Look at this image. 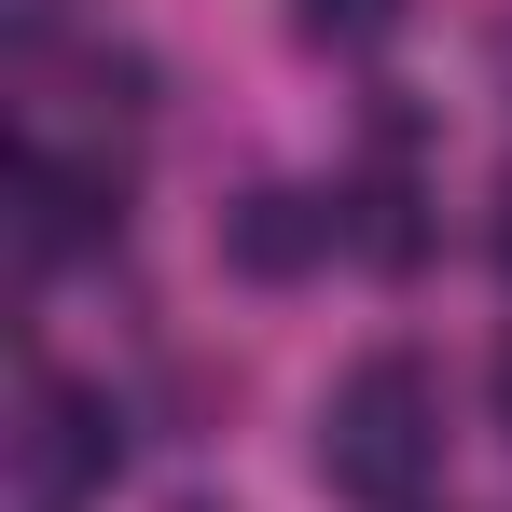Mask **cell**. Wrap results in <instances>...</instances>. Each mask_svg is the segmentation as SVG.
<instances>
[{"label":"cell","instance_id":"8992f818","mask_svg":"<svg viewBox=\"0 0 512 512\" xmlns=\"http://www.w3.org/2000/svg\"><path fill=\"white\" fill-rule=\"evenodd\" d=\"M291 14H305V28H319V42H374V28H388V14H402V0H291Z\"/></svg>","mask_w":512,"mask_h":512},{"label":"cell","instance_id":"3957f363","mask_svg":"<svg viewBox=\"0 0 512 512\" xmlns=\"http://www.w3.org/2000/svg\"><path fill=\"white\" fill-rule=\"evenodd\" d=\"M28 471H42V499H84L125 471V402L111 388H42L28 402Z\"/></svg>","mask_w":512,"mask_h":512},{"label":"cell","instance_id":"7a4b0ae2","mask_svg":"<svg viewBox=\"0 0 512 512\" xmlns=\"http://www.w3.org/2000/svg\"><path fill=\"white\" fill-rule=\"evenodd\" d=\"M14 236H28V277L70 263V250H97V236H125V180L56 167V153H14Z\"/></svg>","mask_w":512,"mask_h":512},{"label":"cell","instance_id":"277c9868","mask_svg":"<svg viewBox=\"0 0 512 512\" xmlns=\"http://www.w3.org/2000/svg\"><path fill=\"white\" fill-rule=\"evenodd\" d=\"M346 222L333 208H319V194H277V180H263V194H236V208H222V263H236V277H263V291H291V277H305V263L333 250Z\"/></svg>","mask_w":512,"mask_h":512},{"label":"cell","instance_id":"6da1fadb","mask_svg":"<svg viewBox=\"0 0 512 512\" xmlns=\"http://www.w3.org/2000/svg\"><path fill=\"white\" fill-rule=\"evenodd\" d=\"M319 471L360 512H416L429 471H443V388H429L416 360H360L333 402H319Z\"/></svg>","mask_w":512,"mask_h":512},{"label":"cell","instance_id":"5b68a950","mask_svg":"<svg viewBox=\"0 0 512 512\" xmlns=\"http://www.w3.org/2000/svg\"><path fill=\"white\" fill-rule=\"evenodd\" d=\"M333 222H346V250H360V263H416V250H429L416 180H402V167H374L360 194H333Z\"/></svg>","mask_w":512,"mask_h":512},{"label":"cell","instance_id":"ba28073f","mask_svg":"<svg viewBox=\"0 0 512 512\" xmlns=\"http://www.w3.org/2000/svg\"><path fill=\"white\" fill-rule=\"evenodd\" d=\"M499 263H512V208H499Z\"/></svg>","mask_w":512,"mask_h":512},{"label":"cell","instance_id":"9c48e42d","mask_svg":"<svg viewBox=\"0 0 512 512\" xmlns=\"http://www.w3.org/2000/svg\"><path fill=\"white\" fill-rule=\"evenodd\" d=\"M194 512H208V499H194Z\"/></svg>","mask_w":512,"mask_h":512},{"label":"cell","instance_id":"52a82bcc","mask_svg":"<svg viewBox=\"0 0 512 512\" xmlns=\"http://www.w3.org/2000/svg\"><path fill=\"white\" fill-rule=\"evenodd\" d=\"M499 429H512V333H499Z\"/></svg>","mask_w":512,"mask_h":512}]
</instances>
